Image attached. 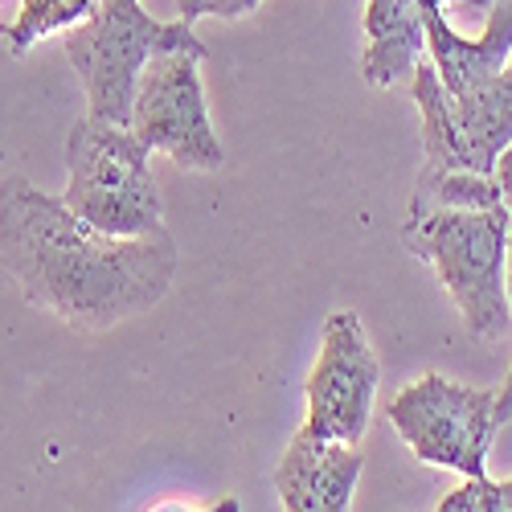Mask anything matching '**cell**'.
<instances>
[{"label": "cell", "mask_w": 512, "mask_h": 512, "mask_svg": "<svg viewBox=\"0 0 512 512\" xmlns=\"http://www.w3.org/2000/svg\"><path fill=\"white\" fill-rule=\"evenodd\" d=\"M0 263L25 300L78 332H107L152 312L181 267L173 234L115 238L82 222L29 177L0 181Z\"/></svg>", "instance_id": "obj_1"}, {"label": "cell", "mask_w": 512, "mask_h": 512, "mask_svg": "<svg viewBox=\"0 0 512 512\" xmlns=\"http://www.w3.org/2000/svg\"><path fill=\"white\" fill-rule=\"evenodd\" d=\"M508 226L504 205L488 209H422L406 213L402 242L414 259L439 275L476 340H504L512 332L508 308Z\"/></svg>", "instance_id": "obj_2"}, {"label": "cell", "mask_w": 512, "mask_h": 512, "mask_svg": "<svg viewBox=\"0 0 512 512\" xmlns=\"http://www.w3.org/2000/svg\"><path fill=\"white\" fill-rule=\"evenodd\" d=\"M62 201L103 234L144 238L164 230V205L152 181V148L127 123L82 115L66 136Z\"/></svg>", "instance_id": "obj_3"}, {"label": "cell", "mask_w": 512, "mask_h": 512, "mask_svg": "<svg viewBox=\"0 0 512 512\" xmlns=\"http://www.w3.org/2000/svg\"><path fill=\"white\" fill-rule=\"evenodd\" d=\"M62 46L82 78L87 111L127 123L144 66L164 50L201 46V37L189 21H156L140 9V0H99L78 25H70Z\"/></svg>", "instance_id": "obj_4"}, {"label": "cell", "mask_w": 512, "mask_h": 512, "mask_svg": "<svg viewBox=\"0 0 512 512\" xmlns=\"http://www.w3.org/2000/svg\"><path fill=\"white\" fill-rule=\"evenodd\" d=\"M414 107L422 111V168L492 173L512 144V58L480 87L451 95L431 58L414 66Z\"/></svg>", "instance_id": "obj_5"}, {"label": "cell", "mask_w": 512, "mask_h": 512, "mask_svg": "<svg viewBox=\"0 0 512 512\" xmlns=\"http://www.w3.org/2000/svg\"><path fill=\"white\" fill-rule=\"evenodd\" d=\"M402 443L447 472L488 476V451L496 439V390L459 386L443 373H422L386 406Z\"/></svg>", "instance_id": "obj_6"}, {"label": "cell", "mask_w": 512, "mask_h": 512, "mask_svg": "<svg viewBox=\"0 0 512 512\" xmlns=\"http://www.w3.org/2000/svg\"><path fill=\"white\" fill-rule=\"evenodd\" d=\"M201 58H205V46L156 54L136 82L127 127L152 152H164L173 164L193 168V173H218L226 164V148L209 123L205 87L197 74Z\"/></svg>", "instance_id": "obj_7"}, {"label": "cell", "mask_w": 512, "mask_h": 512, "mask_svg": "<svg viewBox=\"0 0 512 512\" xmlns=\"http://www.w3.org/2000/svg\"><path fill=\"white\" fill-rule=\"evenodd\" d=\"M381 386V361L361 328V316L336 308L320 332V357L308 373V431L361 443Z\"/></svg>", "instance_id": "obj_8"}, {"label": "cell", "mask_w": 512, "mask_h": 512, "mask_svg": "<svg viewBox=\"0 0 512 512\" xmlns=\"http://www.w3.org/2000/svg\"><path fill=\"white\" fill-rule=\"evenodd\" d=\"M365 455L357 443L324 439L300 426L275 467V492L291 512H345L353 504Z\"/></svg>", "instance_id": "obj_9"}, {"label": "cell", "mask_w": 512, "mask_h": 512, "mask_svg": "<svg viewBox=\"0 0 512 512\" xmlns=\"http://www.w3.org/2000/svg\"><path fill=\"white\" fill-rule=\"evenodd\" d=\"M365 37L361 74L369 87H398L414 74L426 50L422 0H365Z\"/></svg>", "instance_id": "obj_10"}, {"label": "cell", "mask_w": 512, "mask_h": 512, "mask_svg": "<svg viewBox=\"0 0 512 512\" xmlns=\"http://www.w3.org/2000/svg\"><path fill=\"white\" fill-rule=\"evenodd\" d=\"M95 5H99V0H21L17 21L13 25H0V37L9 41V54L13 58H25L41 37L78 25Z\"/></svg>", "instance_id": "obj_11"}, {"label": "cell", "mask_w": 512, "mask_h": 512, "mask_svg": "<svg viewBox=\"0 0 512 512\" xmlns=\"http://www.w3.org/2000/svg\"><path fill=\"white\" fill-rule=\"evenodd\" d=\"M435 508L439 512H500V488L492 476H467V484L447 492Z\"/></svg>", "instance_id": "obj_12"}, {"label": "cell", "mask_w": 512, "mask_h": 512, "mask_svg": "<svg viewBox=\"0 0 512 512\" xmlns=\"http://www.w3.org/2000/svg\"><path fill=\"white\" fill-rule=\"evenodd\" d=\"M263 0H177L181 21H201V17H222V21H238L246 13H254Z\"/></svg>", "instance_id": "obj_13"}, {"label": "cell", "mask_w": 512, "mask_h": 512, "mask_svg": "<svg viewBox=\"0 0 512 512\" xmlns=\"http://www.w3.org/2000/svg\"><path fill=\"white\" fill-rule=\"evenodd\" d=\"M508 308H512V226H508ZM512 418V365H508V381L496 394V426H504Z\"/></svg>", "instance_id": "obj_14"}, {"label": "cell", "mask_w": 512, "mask_h": 512, "mask_svg": "<svg viewBox=\"0 0 512 512\" xmlns=\"http://www.w3.org/2000/svg\"><path fill=\"white\" fill-rule=\"evenodd\" d=\"M492 177L500 181V197H504V209L512 213V144L500 152V160H496V168H492Z\"/></svg>", "instance_id": "obj_15"}, {"label": "cell", "mask_w": 512, "mask_h": 512, "mask_svg": "<svg viewBox=\"0 0 512 512\" xmlns=\"http://www.w3.org/2000/svg\"><path fill=\"white\" fill-rule=\"evenodd\" d=\"M496 488H500V512H512V476L496 480Z\"/></svg>", "instance_id": "obj_16"}]
</instances>
